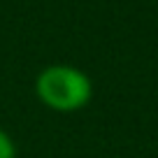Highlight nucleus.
<instances>
[{"instance_id":"7ed1b4c3","label":"nucleus","mask_w":158,"mask_h":158,"mask_svg":"<svg viewBox=\"0 0 158 158\" xmlns=\"http://www.w3.org/2000/svg\"><path fill=\"white\" fill-rule=\"evenodd\" d=\"M116 158H118V156H116Z\"/></svg>"},{"instance_id":"f257e3e1","label":"nucleus","mask_w":158,"mask_h":158,"mask_svg":"<svg viewBox=\"0 0 158 158\" xmlns=\"http://www.w3.org/2000/svg\"><path fill=\"white\" fill-rule=\"evenodd\" d=\"M37 98L56 112H77L91 100L93 86L81 70L72 65H49L35 81Z\"/></svg>"},{"instance_id":"f03ea898","label":"nucleus","mask_w":158,"mask_h":158,"mask_svg":"<svg viewBox=\"0 0 158 158\" xmlns=\"http://www.w3.org/2000/svg\"><path fill=\"white\" fill-rule=\"evenodd\" d=\"M0 158H16L14 142L10 139V135L0 130Z\"/></svg>"}]
</instances>
